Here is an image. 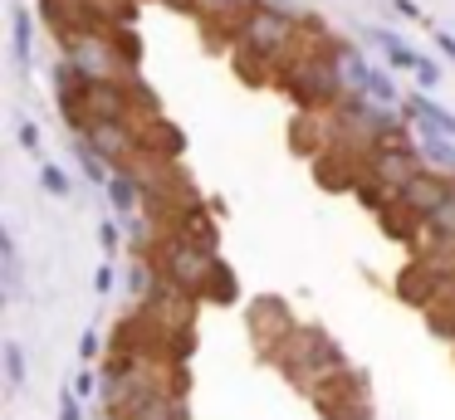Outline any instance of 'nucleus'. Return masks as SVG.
Masks as SVG:
<instances>
[{
  "mask_svg": "<svg viewBox=\"0 0 455 420\" xmlns=\"http://www.w3.org/2000/svg\"><path fill=\"white\" fill-rule=\"evenodd\" d=\"M279 83L299 98V103H314V107H333L343 103L347 93V74H343V54L338 49H308V54H294L289 49L279 59Z\"/></svg>",
  "mask_w": 455,
  "mask_h": 420,
  "instance_id": "obj_1",
  "label": "nucleus"
},
{
  "mask_svg": "<svg viewBox=\"0 0 455 420\" xmlns=\"http://www.w3.org/2000/svg\"><path fill=\"white\" fill-rule=\"evenodd\" d=\"M230 39H235V49L245 59L279 64V59L299 44V20L289 15L284 5H265V0H255V5L230 25Z\"/></svg>",
  "mask_w": 455,
  "mask_h": 420,
  "instance_id": "obj_2",
  "label": "nucleus"
},
{
  "mask_svg": "<svg viewBox=\"0 0 455 420\" xmlns=\"http://www.w3.org/2000/svg\"><path fill=\"white\" fill-rule=\"evenodd\" d=\"M426 171V156L421 152H411L406 142H377L372 147V156H367V166H363V176H367V186H363V201L367 205H396V195L411 186V176H421Z\"/></svg>",
  "mask_w": 455,
  "mask_h": 420,
  "instance_id": "obj_3",
  "label": "nucleus"
},
{
  "mask_svg": "<svg viewBox=\"0 0 455 420\" xmlns=\"http://www.w3.org/2000/svg\"><path fill=\"white\" fill-rule=\"evenodd\" d=\"M216 250H211V240L196 244V234L181 230V234H167L162 240V254H157V269L167 283H177L181 293H191V298H201V293H211V279H216Z\"/></svg>",
  "mask_w": 455,
  "mask_h": 420,
  "instance_id": "obj_4",
  "label": "nucleus"
},
{
  "mask_svg": "<svg viewBox=\"0 0 455 420\" xmlns=\"http://www.w3.org/2000/svg\"><path fill=\"white\" fill-rule=\"evenodd\" d=\"M64 64L79 78H128L132 54H123L118 39L103 25H84L74 35H64Z\"/></svg>",
  "mask_w": 455,
  "mask_h": 420,
  "instance_id": "obj_5",
  "label": "nucleus"
},
{
  "mask_svg": "<svg viewBox=\"0 0 455 420\" xmlns=\"http://www.w3.org/2000/svg\"><path fill=\"white\" fill-rule=\"evenodd\" d=\"M79 132L108 166H132L138 152H142V132L132 127V117H93V123H84Z\"/></svg>",
  "mask_w": 455,
  "mask_h": 420,
  "instance_id": "obj_6",
  "label": "nucleus"
},
{
  "mask_svg": "<svg viewBox=\"0 0 455 420\" xmlns=\"http://www.w3.org/2000/svg\"><path fill=\"white\" fill-rule=\"evenodd\" d=\"M451 176L445 171H421V176H411V186H406L402 195H396V210H406L411 220H426V215L435 210V205L451 195Z\"/></svg>",
  "mask_w": 455,
  "mask_h": 420,
  "instance_id": "obj_7",
  "label": "nucleus"
},
{
  "mask_svg": "<svg viewBox=\"0 0 455 420\" xmlns=\"http://www.w3.org/2000/svg\"><path fill=\"white\" fill-rule=\"evenodd\" d=\"M118 416L123 420H187V400H181L177 386H162V391L138 396L132 406H123Z\"/></svg>",
  "mask_w": 455,
  "mask_h": 420,
  "instance_id": "obj_8",
  "label": "nucleus"
},
{
  "mask_svg": "<svg viewBox=\"0 0 455 420\" xmlns=\"http://www.w3.org/2000/svg\"><path fill=\"white\" fill-rule=\"evenodd\" d=\"M40 10H44V20L60 29V39L74 35V29H84V25H99V20H93L99 15L93 0H40Z\"/></svg>",
  "mask_w": 455,
  "mask_h": 420,
  "instance_id": "obj_9",
  "label": "nucleus"
},
{
  "mask_svg": "<svg viewBox=\"0 0 455 420\" xmlns=\"http://www.w3.org/2000/svg\"><path fill=\"white\" fill-rule=\"evenodd\" d=\"M421 230L431 234V240H441V244H455V186H451V195L421 220Z\"/></svg>",
  "mask_w": 455,
  "mask_h": 420,
  "instance_id": "obj_10",
  "label": "nucleus"
},
{
  "mask_svg": "<svg viewBox=\"0 0 455 420\" xmlns=\"http://www.w3.org/2000/svg\"><path fill=\"white\" fill-rule=\"evenodd\" d=\"M108 195H113V205H118V215H138L142 191H138V181H132L128 166H118V176H108Z\"/></svg>",
  "mask_w": 455,
  "mask_h": 420,
  "instance_id": "obj_11",
  "label": "nucleus"
},
{
  "mask_svg": "<svg viewBox=\"0 0 455 420\" xmlns=\"http://www.w3.org/2000/svg\"><path fill=\"white\" fill-rule=\"evenodd\" d=\"M411 113L421 117L426 127H435V132H441V137H451V142H455V117L445 113L441 103H431V98H421V93H416V98H411Z\"/></svg>",
  "mask_w": 455,
  "mask_h": 420,
  "instance_id": "obj_12",
  "label": "nucleus"
},
{
  "mask_svg": "<svg viewBox=\"0 0 455 420\" xmlns=\"http://www.w3.org/2000/svg\"><path fill=\"white\" fill-rule=\"evenodd\" d=\"M187 5L196 10V15H206V20H230V25H235L255 0H187Z\"/></svg>",
  "mask_w": 455,
  "mask_h": 420,
  "instance_id": "obj_13",
  "label": "nucleus"
},
{
  "mask_svg": "<svg viewBox=\"0 0 455 420\" xmlns=\"http://www.w3.org/2000/svg\"><path fill=\"white\" fill-rule=\"evenodd\" d=\"M11 44H15V59L30 64V10H15L11 15Z\"/></svg>",
  "mask_w": 455,
  "mask_h": 420,
  "instance_id": "obj_14",
  "label": "nucleus"
},
{
  "mask_svg": "<svg viewBox=\"0 0 455 420\" xmlns=\"http://www.w3.org/2000/svg\"><path fill=\"white\" fill-rule=\"evenodd\" d=\"M377 49H382V54L392 59L396 68H416V64H421V59L406 49V39H396V35H377Z\"/></svg>",
  "mask_w": 455,
  "mask_h": 420,
  "instance_id": "obj_15",
  "label": "nucleus"
},
{
  "mask_svg": "<svg viewBox=\"0 0 455 420\" xmlns=\"http://www.w3.org/2000/svg\"><path fill=\"white\" fill-rule=\"evenodd\" d=\"M5 381H11V386H20V381H25V352H20V342H5Z\"/></svg>",
  "mask_w": 455,
  "mask_h": 420,
  "instance_id": "obj_16",
  "label": "nucleus"
},
{
  "mask_svg": "<svg viewBox=\"0 0 455 420\" xmlns=\"http://www.w3.org/2000/svg\"><path fill=\"white\" fill-rule=\"evenodd\" d=\"M40 176H44V186H50L54 195H64V191H69V181H64V176H60V166H44Z\"/></svg>",
  "mask_w": 455,
  "mask_h": 420,
  "instance_id": "obj_17",
  "label": "nucleus"
},
{
  "mask_svg": "<svg viewBox=\"0 0 455 420\" xmlns=\"http://www.w3.org/2000/svg\"><path fill=\"white\" fill-rule=\"evenodd\" d=\"M99 240H103V250H108V254H118V230H113V220L99 225Z\"/></svg>",
  "mask_w": 455,
  "mask_h": 420,
  "instance_id": "obj_18",
  "label": "nucleus"
},
{
  "mask_svg": "<svg viewBox=\"0 0 455 420\" xmlns=\"http://www.w3.org/2000/svg\"><path fill=\"white\" fill-rule=\"evenodd\" d=\"M60 420H79V400H74V391H64V410Z\"/></svg>",
  "mask_w": 455,
  "mask_h": 420,
  "instance_id": "obj_19",
  "label": "nucleus"
},
{
  "mask_svg": "<svg viewBox=\"0 0 455 420\" xmlns=\"http://www.w3.org/2000/svg\"><path fill=\"white\" fill-rule=\"evenodd\" d=\"M20 142L30 147V152H35V147H40V137H35V123H20Z\"/></svg>",
  "mask_w": 455,
  "mask_h": 420,
  "instance_id": "obj_20",
  "label": "nucleus"
},
{
  "mask_svg": "<svg viewBox=\"0 0 455 420\" xmlns=\"http://www.w3.org/2000/svg\"><path fill=\"white\" fill-rule=\"evenodd\" d=\"M93 283H99V289H103V293H108V289H113V269H108V264H103V269H99V273H93Z\"/></svg>",
  "mask_w": 455,
  "mask_h": 420,
  "instance_id": "obj_21",
  "label": "nucleus"
},
{
  "mask_svg": "<svg viewBox=\"0 0 455 420\" xmlns=\"http://www.w3.org/2000/svg\"><path fill=\"white\" fill-rule=\"evenodd\" d=\"M416 78H421V83H435L441 74H435V64H416Z\"/></svg>",
  "mask_w": 455,
  "mask_h": 420,
  "instance_id": "obj_22",
  "label": "nucleus"
},
{
  "mask_svg": "<svg viewBox=\"0 0 455 420\" xmlns=\"http://www.w3.org/2000/svg\"><path fill=\"white\" fill-rule=\"evenodd\" d=\"M396 10H402V15H406V20H421V10H416V5H411V0H396Z\"/></svg>",
  "mask_w": 455,
  "mask_h": 420,
  "instance_id": "obj_23",
  "label": "nucleus"
},
{
  "mask_svg": "<svg viewBox=\"0 0 455 420\" xmlns=\"http://www.w3.org/2000/svg\"><path fill=\"white\" fill-rule=\"evenodd\" d=\"M435 44H441V49H445V54H451V59H455V39H451V35H435Z\"/></svg>",
  "mask_w": 455,
  "mask_h": 420,
  "instance_id": "obj_24",
  "label": "nucleus"
}]
</instances>
